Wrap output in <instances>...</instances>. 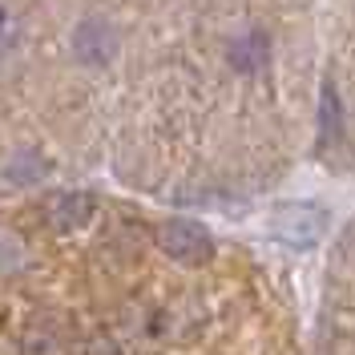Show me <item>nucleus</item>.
<instances>
[{
  "instance_id": "nucleus-1",
  "label": "nucleus",
  "mask_w": 355,
  "mask_h": 355,
  "mask_svg": "<svg viewBox=\"0 0 355 355\" xmlns=\"http://www.w3.org/2000/svg\"><path fill=\"white\" fill-rule=\"evenodd\" d=\"M157 246L182 266H202L214 259V239L206 234V226L190 218H170L157 226Z\"/></svg>"
},
{
  "instance_id": "nucleus-3",
  "label": "nucleus",
  "mask_w": 355,
  "mask_h": 355,
  "mask_svg": "<svg viewBox=\"0 0 355 355\" xmlns=\"http://www.w3.org/2000/svg\"><path fill=\"white\" fill-rule=\"evenodd\" d=\"M73 53L85 61V65H105L113 53H117V33H113V24L105 21H81L73 28Z\"/></svg>"
},
{
  "instance_id": "nucleus-5",
  "label": "nucleus",
  "mask_w": 355,
  "mask_h": 355,
  "mask_svg": "<svg viewBox=\"0 0 355 355\" xmlns=\"http://www.w3.org/2000/svg\"><path fill=\"white\" fill-rule=\"evenodd\" d=\"M266 57H270V41H266V33H259V28H250V33L230 41V65H234V73H246L250 77V73L266 69Z\"/></svg>"
},
{
  "instance_id": "nucleus-2",
  "label": "nucleus",
  "mask_w": 355,
  "mask_h": 355,
  "mask_svg": "<svg viewBox=\"0 0 355 355\" xmlns=\"http://www.w3.org/2000/svg\"><path fill=\"white\" fill-rule=\"evenodd\" d=\"M270 230H275V239H283L287 246L307 250V246H315L323 239L327 210L323 206H311V202H287V206H279L270 214Z\"/></svg>"
},
{
  "instance_id": "nucleus-4",
  "label": "nucleus",
  "mask_w": 355,
  "mask_h": 355,
  "mask_svg": "<svg viewBox=\"0 0 355 355\" xmlns=\"http://www.w3.org/2000/svg\"><path fill=\"white\" fill-rule=\"evenodd\" d=\"M93 210H97V202H93V194H57V198L49 202V222L57 226V230H81L89 218H93Z\"/></svg>"
},
{
  "instance_id": "nucleus-6",
  "label": "nucleus",
  "mask_w": 355,
  "mask_h": 355,
  "mask_svg": "<svg viewBox=\"0 0 355 355\" xmlns=\"http://www.w3.org/2000/svg\"><path fill=\"white\" fill-rule=\"evenodd\" d=\"M28 263V246L17 230L0 226V275H17L21 266Z\"/></svg>"
},
{
  "instance_id": "nucleus-8",
  "label": "nucleus",
  "mask_w": 355,
  "mask_h": 355,
  "mask_svg": "<svg viewBox=\"0 0 355 355\" xmlns=\"http://www.w3.org/2000/svg\"><path fill=\"white\" fill-rule=\"evenodd\" d=\"M12 41V12L0 4V44H8Z\"/></svg>"
},
{
  "instance_id": "nucleus-7",
  "label": "nucleus",
  "mask_w": 355,
  "mask_h": 355,
  "mask_svg": "<svg viewBox=\"0 0 355 355\" xmlns=\"http://www.w3.org/2000/svg\"><path fill=\"white\" fill-rule=\"evenodd\" d=\"M319 130L323 137H335L339 133V93L331 85L323 89V105H319Z\"/></svg>"
}]
</instances>
